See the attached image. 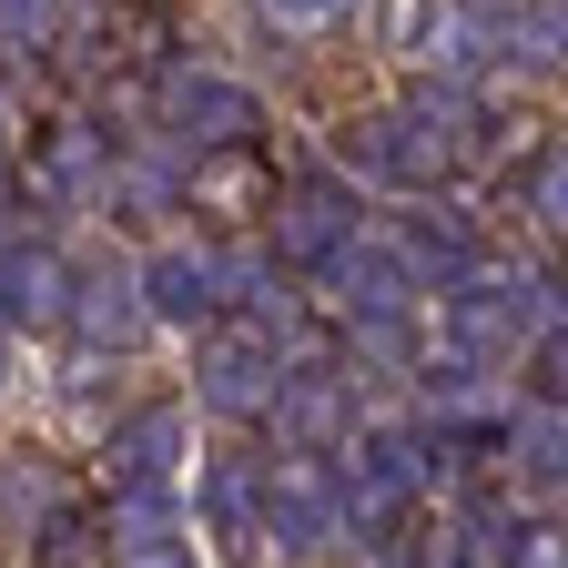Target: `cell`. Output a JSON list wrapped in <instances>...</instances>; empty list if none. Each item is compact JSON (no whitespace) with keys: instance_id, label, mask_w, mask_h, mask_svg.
I'll return each mask as SVG.
<instances>
[{"instance_id":"obj_1","label":"cell","mask_w":568,"mask_h":568,"mask_svg":"<svg viewBox=\"0 0 568 568\" xmlns=\"http://www.w3.org/2000/svg\"><path fill=\"white\" fill-rule=\"evenodd\" d=\"M274 234H284V254L295 264H335L345 244H355V203L335 193V183H295L274 203Z\"/></svg>"},{"instance_id":"obj_2","label":"cell","mask_w":568,"mask_h":568,"mask_svg":"<svg viewBox=\"0 0 568 568\" xmlns=\"http://www.w3.org/2000/svg\"><path fill=\"white\" fill-rule=\"evenodd\" d=\"M31 568H122V518L112 508H61L31 538Z\"/></svg>"},{"instance_id":"obj_3","label":"cell","mask_w":568,"mask_h":568,"mask_svg":"<svg viewBox=\"0 0 568 568\" xmlns=\"http://www.w3.org/2000/svg\"><path fill=\"white\" fill-rule=\"evenodd\" d=\"M497 41L528 51V71H568V0H518V11L497 21Z\"/></svg>"},{"instance_id":"obj_4","label":"cell","mask_w":568,"mask_h":568,"mask_svg":"<svg viewBox=\"0 0 568 568\" xmlns=\"http://www.w3.org/2000/svg\"><path fill=\"white\" fill-rule=\"evenodd\" d=\"M0 315L11 325H51L61 315V264L51 254H11L0 264Z\"/></svg>"},{"instance_id":"obj_5","label":"cell","mask_w":568,"mask_h":568,"mask_svg":"<svg viewBox=\"0 0 568 568\" xmlns=\"http://www.w3.org/2000/svg\"><path fill=\"white\" fill-rule=\"evenodd\" d=\"M213 295H224V274H213L203 254H163V264H153V315H173V325L193 315V325H203Z\"/></svg>"},{"instance_id":"obj_6","label":"cell","mask_w":568,"mask_h":568,"mask_svg":"<svg viewBox=\"0 0 568 568\" xmlns=\"http://www.w3.org/2000/svg\"><path fill=\"white\" fill-rule=\"evenodd\" d=\"M193 193H203V203H224V213H244V203H274L254 163H203V173H193Z\"/></svg>"},{"instance_id":"obj_7","label":"cell","mask_w":568,"mask_h":568,"mask_svg":"<svg viewBox=\"0 0 568 568\" xmlns=\"http://www.w3.org/2000/svg\"><path fill=\"white\" fill-rule=\"evenodd\" d=\"M538 213H548V234H568V153L538 163Z\"/></svg>"},{"instance_id":"obj_8","label":"cell","mask_w":568,"mask_h":568,"mask_svg":"<svg viewBox=\"0 0 568 568\" xmlns=\"http://www.w3.org/2000/svg\"><path fill=\"white\" fill-rule=\"evenodd\" d=\"M345 0H284V21H335Z\"/></svg>"}]
</instances>
